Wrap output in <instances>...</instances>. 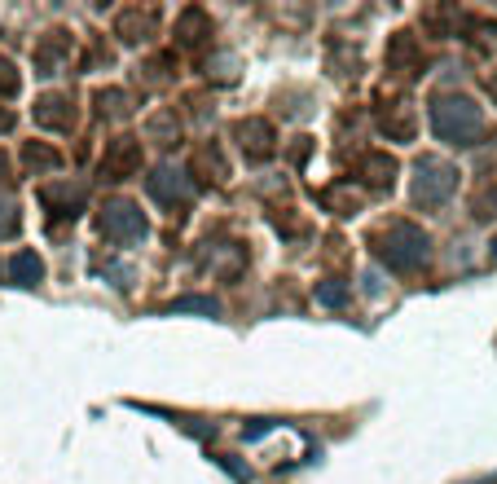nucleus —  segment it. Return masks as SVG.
I'll return each instance as SVG.
<instances>
[{
    "instance_id": "f257e3e1",
    "label": "nucleus",
    "mask_w": 497,
    "mask_h": 484,
    "mask_svg": "<svg viewBox=\"0 0 497 484\" xmlns=\"http://www.w3.org/2000/svg\"><path fill=\"white\" fill-rule=\"evenodd\" d=\"M374 251L392 273H414L432 260V238L414 220H388V229L374 234Z\"/></svg>"
},
{
    "instance_id": "f03ea898",
    "label": "nucleus",
    "mask_w": 497,
    "mask_h": 484,
    "mask_svg": "<svg viewBox=\"0 0 497 484\" xmlns=\"http://www.w3.org/2000/svg\"><path fill=\"white\" fill-rule=\"evenodd\" d=\"M432 132H436L441 141H449V146H458V150L480 146L484 110L476 106L471 98H462V93H445V98L432 102Z\"/></svg>"
},
{
    "instance_id": "7ed1b4c3",
    "label": "nucleus",
    "mask_w": 497,
    "mask_h": 484,
    "mask_svg": "<svg viewBox=\"0 0 497 484\" xmlns=\"http://www.w3.org/2000/svg\"><path fill=\"white\" fill-rule=\"evenodd\" d=\"M458 190V167L445 159H418L414 163V203L423 208H445Z\"/></svg>"
},
{
    "instance_id": "20e7f679",
    "label": "nucleus",
    "mask_w": 497,
    "mask_h": 484,
    "mask_svg": "<svg viewBox=\"0 0 497 484\" xmlns=\"http://www.w3.org/2000/svg\"><path fill=\"white\" fill-rule=\"evenodd\" d=\"M101 234L115 238V242H141V238L150 234V220L137 203H128V199H110V203L101 208Z\"/></svg>"
},
{
    "instance_id": "39448f33",
    "label": "nucleus",
    "mask_w": 497,
    "mask_h": 484,
    "mask_svg": "<svg viewBox=\"0 0 497 484\" xmlns=\"http://www.w3.org/2000/svg\"><path fill=\"white\" fill-rule=\"evenodd\" d=\"M98 172H101V181H128V176H137V172H141V141H137V137H115V141H106Z\"/></svg>"
},
{
    "instance_id": "423d86ee",
    "label": "nucleus",
    "mask_w": 497,
    "mask_h": 484,
    "mask_svg": "<svg viewBox=\"0 0 497 484\" xmlns=\"http://www.w3.org/2000/svg\"><path fill=\"white\" fill-rule=\"evenodd\" d=\"M374 119H379V132L388 141H414V132H418V110L409 98H379Z\"/></svg>"
},
{
    "instance_id": "0eeeda50",
    "label": "nucleus",
    "mask_w": 497,
    "mask_h": 484,
    "mask_svg": "<svg viewBox=\"0 0 497 484\" xmlns=\"http://www.w3.org/2000/svg\"><path fill=\"white\" fill-rule=\"evenodd\" d=\"M234 137H238L243 155L255 159V163H264L273 150H278V132H273V123H269V119H260V115L238 119V123H234Z\"/></svg>"
},
{
    "instance_id": "6e6552de",
    "label": "nucleus",
    "mask_w": 497,
    "mask_h": 484,
    "mask_svg": "<svg viewBox=\"0 0 497 484\" xmlns=\"http://www.w3.org/2000/svg\"><path fill=\"white\" fill-rule=\"evenodd\" d=\"M146 190L159 199V203L176 208V203H185V199L194 194V181H190V172H181V167L163 163V167H154V176H146Z\"/></svg>"
},
{
    "instance_id": "1a4fd4ad",
    "label": "nucleus",
    "mask_w": 497,
    "mask_h": 484,
    "mask_svg": "<svg viewBox=\"0 0 497 484\" xmlns=\"http://www.w3.org/2000/svg\"><path fill=\"white\" fill-rule=\"evenodd\" d=\"M388 71L397 75V80H414V75H423V45H418V36L414 31H397L392 40H388Z\"/></svg>"
},
{
    "instance_id": "9d476101",
    "label": "nucleus",
    "mask_w": 497,
    "mask_h": 484,
    "mask_svg": "<svg viewBox=\"0 0 497 484\" xmlns=\"http://www.w3.org/2000/svg\"><path fill=\"white\" fill-rule=\"evenodd\" d=\"M397 172L400 167L388 150H365V155L356 159V181H361L365 190H392Z\"/></svg>"
},
{
    "instance_id": "9b49d317",
    "label": "nucleus",
    "mask_w": 497,
    "mask_h": 484,
    "mask_svg": "<svg viewBox=\"0 0 497 484\" xmlns=\"http://www.w3.org/2000/svg\"><path fill=\"white\" fill-rule=\"evenodd\" d=\"M154 22H159V18H154V9H146V13H141V9H124V13H119V22H115V36H119V40H128V45H141V40L154 36Z\"/></svg>"
},
{
    "instance_id": "f8f14e48",
    "label": "nucleus",
    "mask_w": 497,
    "mask_h": 484,
    "mask_svg": "<svg viewBox=\"0 0 497 484\" xmlns=\"http://www.w3.org/2000/svg\"><path fill=\"white\" fill-rule=\"evenodd\" d=\"M207 36H211V18H207L202 9H185V13L176 18V45H181V49H199Z\"/></svg>"
},
{
    "instance_id": "ddd939ff",
    "label": "nucleus",
    "mask_w": 497,
    "mask_h": 484,
    "mask_svg": "<svg viewBox=\"0 0 497 484\" xmlns=\"http://www.w3.org/2000/svg\"><path fill=\"white\" fill-rule=\"evenodd\" d=\"M36 123H40V128H57V132H62V128H71V123H75V106H71L66 98L49 93V98H40V102H36Z\"/></svg>"
},
{
    "instance_id": "4468645a",
    "label": "nucleus",
    "mask_w": 497,
    "mask_h": 484,
    "mask_svg": "<svg viewBox=\"0 0 497 484\" xmlns=\"http://www.w3.org/2000/svg\"><path fill=\"white\" fill-rule=\"evenodd\" d=\"M9 277H13L18 286H36V282L45 277V265H40V256H36V251H18V256L9 260Z\"/></svg>"
},
{
    "instance_id": "2eb2a0df",
    "label": "nucleus",
    "mask_w": 497,
    "mask_h": 484,
    "mask_svg": "<svg viewBox=\"0 0 497 484\" xmlns=\"http://www.w3.org/2000/svg\"><path fill=\"white\" fill-rule=\"evenodd\" d=\"M321 208H330L335 216H352V212H356L352 185H330V190H321Z\"/></svg>"
},
{
    "instance_id": "dca6fc26",
    "label": "nucleus",
    "mask_w": 497,
    "mask_h": 484,
    "mask_svg": "<svg viewBox=\"0 0 497 484\" xmlns=\"http://www.w3.org/2000/svg\"><path fill=\"white\" fill-rule=\"evenodd\" d=\"M22 163H27L31 172H53V167H62V155L49 150V146H36V141H31V146L22 150Z\"/></svg>"
},
{
    "instance_id": "f3484780",
    "label": "nucleus",
    "mask_w": 497,
    "mask_h": 484,
    "mask_svg": "<svg viewBox=\"0 0 497 484\" xmlns=\"http://www.w3.org/2000/svg\"><path fill=\"white\" fill-rule=\"evenodd\" d=\"M167 313H207V318H220V304L211 295H185V300H172Z\"/></svg>"
},
{
    "instance_id": "a211bd4d",
    "label": "nucleus",
    "mask_w": 497,
    "mask_h": 484,
    "mask_svg": "<svg viewBox=\"0 0 497 484\" xmlns=\"http://www.w3.org/2000/svg\"><path fill=\"white\" fill-rule=\"evenodd\" d=\"M317 304H321V309H344V304H348V282L326 277V282L317 286Z\"/></svg>"
},
{
    "instance_id": "6ab92c4d",
    "label": "nucleus",
    "mask_w": 497,
    "mask_h": 484,
    "mask_svg": "<svg viewBox=\"0 0 497 484\" xmlns=\"http://www.w3.org/2000/svg\"><path fill=\"white\" fill-rule=\"evenodd\" d=\"M471 212H476V220H497V185H484L471 199Z\"/></svg>"
},
{
    "instance_id": "aec40b11",
    "label": "nucleus",
    "mask_w": 497,
    "mask_h": 484,
    "mask_svg": "<svg viewBox=\"0 0 497 484\" xmlns=\"http://www.w3.org/2000/svg\"><path fill=\"white\" fill-rule=\"evenodd\" d=\"M98 106L101 115H128V93H119V89H110V93H98Z\"/></svg>"
},
{
    "instance_id": "412c9836",
    "label": "nucleus",
    "mask_w": 497,
    "mask_h": 484,
    "mask_svg": "<svg viewBox=\"0 0 497 484\" xmlns=\"http://www.w3.org/2000/svg\"><path fill=\"white\" fill-rule=\"evenodd\" d=\"M13 234H18V208L0 199V238H13Z\"/></svg>"
},
{
    "instance_id": "4be33fe9",
    "label": "nucleus",
    "mask_w": 497,
    "mask_h": 484,
    "mask_svg": "<svg viewBox=\"0 0 497 484\" xmlns=\"http://www.w3.org/2000/svg\"><path fill=\"white\" fill-rule=\"evenodd\" d=\"M0 93H4V98L18 93V75H13V62H9V57H0Z\"/></svg>"
},
{
    "instance_id": "5701e85b",
    "label": "nucleus",
    "mask_w": 497,
    "mask_h": 484,
    "mask_svg": "<svg viewBox=\"0 0 497 484\" xmlns=\"http://www.w3.org/2000/svg\"><path fill=\"white\" fill-rule=\"evenodd\" d=\"M163 132H172V137L181 132V123H176V115H159V119L150 123V137H163Z\"/></svg>"
},
{
    "instance_id": "b1692460",
    "label": "nucleus",
    "mask_w": 497,
    "mask_h": 484,
    "mask_svg": "<svg viewBox=\"0 0 497 484\" xmlns=\"http://www.w3.org/2000/svg\"><path fill=\"white\" fill-rule=\"evenodd\" d=\"M476 31H480V40H476V49H497V22L489 27V22H471Z\"/></svg>"
},
{
    "instance_id": "393cba45",
    "label": "nucleus",
    "mask_w": 497,
    "mask_h": 484,
    "mask_svg": "<svg viewBox=\"0 0 497 484\" xmlns=\"http://www.w3.org/2000/svg\"><path fill=\"white\" fill-rule=\"evenodd\" d=\"M273 428V423H269V419H255V423H251L247 428V440H255V436H264V431Z\"/></svg>"
},
{
    "instance_id": "a878e982",
    "label": "nucleus",
    "mask_w": 497,
    "mask_h": 484,
    "mask_svg": "<svg viewBox=\"0 0 497 484\" xmlns=\"http://www.w3.org/2000/svg\"><path fill=\"white\" fill-rule=\"evenodd\" d=\"M484 89H489V98H493V102H497V66H493V71H489V75H484Z\"/></svg>"
},
{
    "instance_id": "bb28decb",
    "label": "nucleus",
    "mask_w": 497,
    "mask_h": 484,
    "mask_svg": "<svg viewBox=\"0 0 497 484\" xmlns=\"http://www.w3.org/2000/svg\"><path fill=\"white\" fill-rule=\"evenodd\" d=\"M489 256H493V265H497V238H493V247H489Z\"/></svg>"
}]
</instances>
